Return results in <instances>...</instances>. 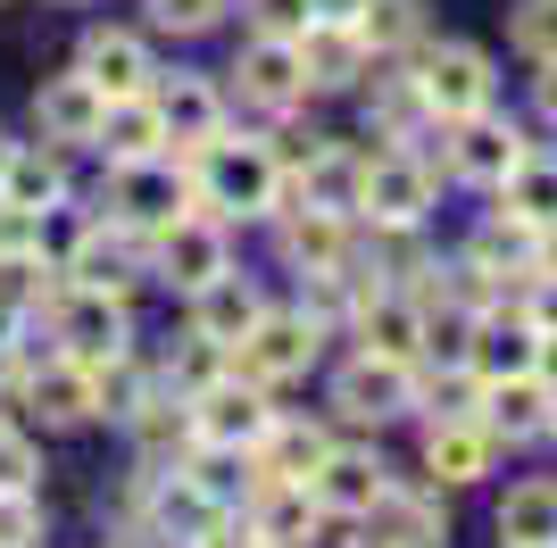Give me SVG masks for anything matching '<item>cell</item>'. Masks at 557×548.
I'll use <instances>...</instances> for the list:
<instances>
[{
  "label": "cell",
  "instance_id": "1",
  "mask_svg": "<svg viewBox=\"0 0 557 548\" xmlns=\"http://www.w3.org/2000/svg\"><path fill=\"white\" fill-rule=\"evenodd\" d=\"M283 191H292V175H283L275 150H258V141H200L191 150V200L216 208V216H283Z\"/></svg>",
  "mask_w": 557,
  "mask_h": 548
},
{
  "label": "cell",
  "instance_id": "2",
  "mask_svg": "<svg viewBox=\"0 0 557 548\" xmlns=\"http://www.w3.org/2000/svg\"><path fill=\"white\" fill-rule=\"evenodd\" d=\"M267 424H275V408H267V383H250V374H216V383L191 390V433H200V449H258Z\"/></svg>",
  "mask_w": 557,
  "mask_h": 548
},
{
  "label": "cell",
  "instance_id": "3",
  "mask_svg": "<svg viewBox=\"0 0 557 548\" xmlns=\"http://www.w3.org/2000/svg\"><path fill=\"white\" fill-rule=\"evenodd\" d=\"M233 374H250V383H292V374H308V358H317V316H258L242 341L225 349Z\"/></svg>",
  "mask_w": 557,
  "mask_h": 548
},
{
  "label": "cell",
  "instance_id": "4",
  "mask_svg": "<svg viewBox=\"0 0 557 548\" xmlns=\"http://www.w3.org/2000/svg\"><path fill=\"white\" fill-rule=\"evenodd\" d=\"M109 208H116V225H134V233H166L191 208V183L175 175L166 159H134V166H116Z\"/></svg>",
  "mask_w": 557,
  "mask_h": 548
},
{
  "label": "cell",
  "instance_id": "5",
  "mask_svg": "<svg viewBox=\"0 0 557 548\" xmlns=\"http://www.w3.org/2000/svg\"><path fill=\"white\" fill-rule=\"evenodd\" d=\"M417 91H424V109L433 116H474L491 109V59L474 42H442V50H424V67H417Z\"/></svg>",
  "mask_w": 557,
  "mask_h": 548
},
{
  "label": "cell",
  "instance_id": "6",
  "mask_svg": "<svg viewBox=\"0 0 557 548\" xmlns=\"http://www.w3.org/2000/svg\"><path fill=\"white\" fill-rule=\"evenodd\" d=\"M424 208H433V175H424V159H367V200H358V216H374V233H417Z\"/></svg>",
  "mask_w": 557,
  "mask_h": 548
},
{
  "label": "cell",
  "instance_id": "7",
  "mask_svg": "<svg viewBox=\"0 0 557 548\" xmlns=\"http://www.w3.org/2000/svg\"><path fill=\"white\" fill-rule=\"evenodd\" d=\"M59 341H67L75 365L125 358V308H116V291H84V283H75V291L59 299Z\"/></svg>",
  "mask_w": 557,
  "mask_h": 548
},
{
  "label": "cell",
  "instance_id": "8",
  "mask_svg": "<svg viewBox=\"0 0 557 548\" xmlns=\"http://www.w3.org/2000/svg\"><path fill=\"white\" fill-rule=\"evenodd\" d=\"M524 159H533V150H524V134H516L508 116H491V109L458 116V150H449V166H458L466 183H508Z\"/></svg>",
  "mask_w": 557,
  "mask_h": 548
},
{
  "label": "cell",
  "instance_id": "9",
  "mask_svg": "<svg viewBox=\"0 0 557 548\" xmlns=\"http://www.w3.org/2000/svg\"><path fill=\"white\" fill-rule=\"evenodd\" d=\"M233 75H242V100H258V109H292V100H308V67H300V42H292V34H258Z\"/></svg>",
  "mask_w": 557,
  "mask_h": 548
},
{
  "label": "cell",
  "instance_id": "10",
  "mask_svg": "<svg viewBox=\"0 0 557 548\" xmlns=\"http://www.w3.org/2000/svg\"><path fill=\"white\" fill-rule=\"evenodd\" d=\"M408 399H417V383H408L399 358H358L342 383H333V408H342L349 424H383V415H399Z\"/></svg>",
  "mask_w": 557,
  "mask_h": 548
},
{
  "label": "cell",
  "instance_id": "11",
  "mask_svg": "<svg viewBox=\"0 0 557 548\" xmlns=\"http://www.w3.org/2000/svg\"><path fill=\"white\" fill-rule=\"evenodd\" d=\"M150 266H159L175 291H200V283H216V274H225V233L200 225V216H175V225L159 233Z\"/></svg>",
  "mask_w": 557,
  "mask_h": 548
},
{
  "label": "cell",
  "instance_id": "12",
  "mask_svg": "<svg viewBox=\"0 0 557 548\" xmlns=\"http://www.w3.org/2000/svg\"><path fill=\"white\" fill-rule=\"evenodd\" d=\"M367 34L358 25H325V17H308L300 25V67H308V91H349L358 75H367Z\"/></svg>",
  "mask_w": 557,
  "mask_h": 548
},
{
  "label": "cell",
  "instance_id": "13",
  "mask_svg": "<svg viewBox=\"0 0 557 548\" xmlns=\"http://www.w3.org/2000/svg\"><path fill=\"white\" fill-rule=\"evenodd\" d=\"M34 116H42V141H92L100 116H109V91H100L84 67H67V75H50V84H42Z\"/></svg>",
  "mask_w": 557,
  "mask_h": 548
},
{
  "label": "cell",
  "instance_id": "14",
  "mask_svg": "<svg viewBox=\"0 0 557 548\" xmlns=\"http://www.w3.org/2000/svg\"><path fill=\"white\" fill-rule=\"evenodd\" d=\"M317 524H325V507H317V490H308V482H258L250 532H258L267 548H308V540H317Z\"/></svg>",
  "mask_w": 557,
  "mask_h": 548
},
{
  "label": "cell",
  "instance_id": "15",
  "mask_svg": "<svg viewBox=\"0 0 557 548\" xmlns=\"http://www.w3.org/2000/svg\"><path fill=\"white\" fill-rule=\"evenodd\" d=\"M267 316V308H258V291L250 283H242V274H216V283H200V291H191V341H216V349H233L242 341V333H250V324Z\"/></svg>",
  "mask_w": 557,
  "mask_h": 548
},
{
  "label": "cell",
  "instance_id": "16",
  "mask_svg": "<svg viewBox=\"0 0 557 548\" xmlns=\"http://www.w3.org/2000/svg\"><path fill=\"white\" fill-rule=\"evenodd\" d=\"M308 490H317V507H325V515H367V507L392 490V474H383L367 449H333L325 465L308 474Z\"/></svg>",
  "mask_w": 557,
  "mask_h": 548
},
{
  "label": "cell",
  "instance_id": "17",
  "mask_svg": "<svg viewBox=\"0 0 557 548\" xmlns=\"http://www.w3.org/2000/svg\"><path fill=\"white\" fill-rule=\"evenodd\" d=\"M557 424V390L541 374H508V383H491V408H483V433L491 440H533Z\"/></svg>",
  "mask_w": 557,
  "mask_h": 548
},
{
  "label": "cell",
  "instance_id": "18",
  "mask_svg": "<svg viewBox=\"0 0 557 548\" xmlns=\"http://www.w3.org/2000/svg\"><path fill=\"white\" fill-rule=\"evenodd\" d=\"M150 524L166 532V540H200V532L225 524V507H216V490L200 474H159V490H150Z\"/></svg>",
  "mask_w": 557,
  "mask_h": 548
},
{
  "label": "cell",
  "instance_id": "19",
  "mask_svg": "<svg viewBox=\"0 0 557 548\" xmlns=\"http://www.w3.org/2000/svg\"><path fill=\"white\" fill-rule=\"evenodd\" d=\"M250 457H258V474H267V482H308L333 457V433H325V424H283V415H275Z\"/></svg>",
  "mask_w": 557,
  "mask_h": 548
},
{
  "label": "cell",
  "instance_id": "20",
  "mask_svg": "<svg viewBox=\"0 0 557 548\" xmlns=\"http://www.w3.org/2000/svg\"><path fill=\"white\" fill-rule=\"evenodd\" d=\"M533 358H541V333L524 316H516V324H483V316H474V349H466V374H474V383L533 374Z\"/></svg>",
  "mask_w": 557,
  "mask_h": 548
},
{
  "label": "cell",
  "instance_id": "21",
  "mask_svg": "<svg viewBox=\"0 0 557 548\" xmlns=\"http://www.w3.org/2000/svg\"><path fill=\"white\" fill-rule=\"evenodd\" d=\"M159 141H166L159 100H150V91H134V100H109V116H100L92 150H109L116 166H134V159H159Z\"/></svg>",
  "mask_w": 557,
  "mask_h": 548
},
{
  "label": "cell",
  "instance_id": "22",
  "mask_svg": "<svg viewBox=\"0 0 557 548\" xmlns=\"http://www.w3.org/2000/svg\"><path fill=\"white\" fill-rule=\"evenodd\" d=\"M292 225H283V250H292V266L308 274H349V233L333 208H283Z\"/></svg>",
  "mask_w": 557,
  "mask_h": 548
},
{
  "label": "cell",
  "instance_id": "23",
  "mask_svg": "<svg viewBox=\"0 0 557 548\" xmlns=\"http://www.w3.org/2000/svg\"><path fill=\"white\" fill-rule=\"evenodd\" d=\"M67 274L84 283V291H125V283H141V250H134V225L116 233H84L67 258Z\"/></svg>",
  "mask_w": 557,
  "mask_h": 548
},
{
  "label": "cell",
  "instance_id": "24",
  "mask_svg": "<svg viewBox=\"0 0 557 548\" xmlns=\"http://www.w3.org/2000/svg\"><path fill=\"white\" fill-rule=\"evenodd\" d=\"M358 341H367V358H399L408 365L424 349V308L417 299H392V291L367 299V308H358Z\"/></svg>",
  "mask_w": 557,
  "mask_h": 548
},
{
  "label": "cell",
  "instance_id": "25",
  "mask_svg": "<svg viewBox=\"0 0 557 548\" xmlns=\"http://www.w3.org/2000/svg\"><path fill=\"white\" fill-rule=\"evenodd\" d=\"M300 200L308 208H333V216H358V200H367V159H349V150H308Z\"/></svg>",
  "mask_w": 557,
  "mask_h": 548
},
{
  "label": "cell",
  "instance_id": "26",
  "mask_svg": "<svg viewBox=\"0 0 557 548\" xmlns=\"http://www.w3.org/2000/svg\"><path fill=\"white\" fill-rule=\"evenodd\" d=\"M75 67L92 75V84L109 91V100H134V91H150V50H141L134 34H92Z\"/></svg>",
  "mask_w": 557,
  "mask_h": 548
},
{
  "label": "cell",
  "instance_id": "27",
  "mask_svg": "<svg viewBox=\"0 0 557 548\" xmlns=\"http://www.w3.org/2000/svg\"><path fill=\"white\" fill-rule=\"evenodd\" d=\"M25 408L42 415V424H84V415H100L92 399V365H50V374H25Z\"/></svg>",
  "mask_w": 557,
  "mask_h": 548
},
{
  "label": "cell",
  "instance_id": "28",
  "mask_svg": "<svg viewBox=\"0 0 557 548\" xmlns=\"http://www.w3.org/2000/svg\"><path fill=\"white\" fill-rule=\"evenodd\" d=\"M424 465H433L442 482H483L491 474V433L466 424V415H442V424L424 433Z\"/></svg>",
  "mask_w": 557,
  "mask_h": 548
},
{
  "label": "cell",
  "instance_id": "29",
  "mask_svg": "<svg viewBox=\"0 0 557 548\" xmlns=\"http://www.w3.org/2000/svg\"><path fill=\"white\" fill-rule=\"evenodd\" d=\"M499 540L508 548H557V482H516L499 499Z\"/></svg>",
  "mask_w": 557,
  "mask_h": 548
},
{
  "label": "cell",
  "instance_id": "30",
  "mask_svg": "<svg viewBox=\"0 0 557 548\" xmlns=\"http://www.w3.org/2000/svg\"><path fill=\"white\" fill-rule=\"evenodd\" d=\"M159 100V125H166V141H216V125H225V109H216V91L209 84H191V75H175L166 91H150Z\"/></svg>",
  "mask_w": 557,
  "mask_h": 548
},
{
  "label": "cell",
  "instance_id": "31",
  "mask_svg": "<svg viewBox=\"0 0 557 548\" xmlns=\"http://www.w3.org/2000/svg\"><path fill=\"white\" fill-rule=\"evenodd\" d=\"M67 191V175H59V159L50 150H9V166H0V200L9 208H34V216H50V200Z\"/></svg>",
  "mask_w": 557,
  "mask_h": 548
},
{
  "label": "cell",
  "instance_id": "32",
  "mask_svg": "<svg viewBox=\"0 0 557 548\" xmlns=\"http://www.w3.org/2000/svg\"><path fill=\"white\" fill-rule=\"evenodd\" d=\"M499 200H508V216H524V225L549 233L557 225V159H524L508 183H499Z\"/></svg>",
  "mask_w": 557,
  "mask_h": 548
},
{
  "label": "cell",
  "instance_id": "33",
  "mask_svg": "<svg viewBox=\"0 0 557 548\" xmlns=\"http://www.w3.org/2000/svg\"><path fill=\"white\" fill-rule=\"evenodd\" d=\"M358 34H367V50H374V59H383V50H408V42L424 34V0H367Z\"/></svg>",
  "mask_w": 557,
  "mask_h": 548
},
{
  "label": "cell",
  "instance_id": "34",
  "mask_svg": "<svg viewBox=\"0 0 557 548\" xmlns=\"http://www.w3.org/2000/svg\"><path fill=\"white\" fill-rule=\"evenodd\" d=\"M508 42L524 50L533 67H549V59H557V0H524V9L508 17Z\"/></svg>",
  "mask_w": 557,
  "mask_h": 548
},
{
  "label": "cell",
  "instance_id": "35",
  "mask_svg": "<svg viewBox=\"0 0 557 548\" xmlns=\"http://www.w3.org/2000/svg\"><path fill=\"white\" fill-rule=\"evenodd\" d=\"M374 116H383V134H392V141H408V125L433 116V109H424L417 75H383V84H374Z\"/></svg>",
  "mask_w": 557,
  "mask_h": 548
},
{
  "label": "cell",
  "instance_id": "36",
  "mask_svg": "<svg viewBox=\"0 0 557 548\" xmlns=\"http://www.w3.org/2000/svg\"><path fill=\"white\" fill-rule=\"evenodd\" d=\"M466 349H474V316H466V308H449V316H424V358L466 365Z\"/></svg>",
  "mask_w": 557,
  "mask_h": 548
},
{
  "label": "cell",
  "instance_id": "37",
  "mask_svg": "<svg viewBox=\"0 0 557 548\" xmlns=\"http://www.w3.org/2000/svg\"><path fill=\"white\" fill-rule=\"evenodd\" d=\"M42 540V507L34 490H0V548H34Z\"/></svg>",
  "mask_w": 557,
  "mask_h": 548
},
{
  "label": "cell",
  "instance_id": "38",
  "mask_svg": "<svg viewBox=\"0 0 557 548\" xmlns=\"http://www.w3.org/2000/svg\"><path fill=\"white\" fill-rule=\"evenodd\" d=\"M150 17H159L166 34H209V25L225 17V0H150Z\"/></svg>",
  "mask_w": 557,
  "mask_h": 548
},
{
  "label": "cell",
  "instance_id": "39",
  "mask_svg": "<svg viewBox=\"0 0 557 548\" xmlns=\"http://www.w3.org/2000/svg\"><path fill=\"white\" fill-rule=\"evenodd\" d=\"M34 474H42V457H34V440L0 424V490H34Z\"/></svg>",
  "mask_w": 557,
  "mask_h": 548
},
{
  "label": "cell",
  "instance_id": "40",
  "mask_svg": "<svg viewBox=\"0 0 557 548\" xmlns=\"http://www.w3.org/2000/svg\"><path fill=\"white\" fill-rule=\"evenodd\" d=\"M300 25H308V0H258V34H292L300 42Z\"/></svg>",
  "mask_w": 557,
  "mask_h": 548
},
{
  "label": "cell",
  "instance_id": "41",
  "mask_svg": "<svg viewBox=\"0 0 557 548\" xmlns=\"http://www.w3.org/2000/svg\"><path fill=\"white\" fill-rule=\"evenodd\" d=\"M533 333H557V274H533V308H524Z\"/></svg>",
  "mask_w": 557,
  "mask_h": 548
},
{
  "label": "cell",
  "instance_id": "42",
  "mask_svg": "<svg viewBox=\"0 0 557 548\" xmlns=\"http://www.w3.org/2000/svg\"><path fill=\"white\" fill-rule=\"evenodd\" d=\"M191 548H267V540H258L250 524H216V532H200Z\"/></svg>",
  "mask_w": 557,
  "mask_h": 548
},
{
  "label": "cell",
  "instance_id": "43",
  "mask_svg": "<svg viewBox=\"0 0 557 548\" xmlns=\"http://www.w3.org/2000/svg\"><path fill=\"white\" fill-rule=\"evenodd\" d=\"M308 17H325V25H358V17H367V0H308Z\"/></svg>",
  "mask_w": 557,
  "mask_h": 548
},
{
  "label": "cell",
  "instance_id": "44",
  "mask_svg": "<svg viewBox=\"0 0 557 548\" xmlns=\"http://www.w3.org/2000/svg\"><path fill=\"white\" fill-rule=\"evenodd\" d=\"M533 374H541V383L557 390V333H541V358H533Z\"/></svg>",
  "mask_w": 557,
  "mask_h": 548
},
{
  "label": "cell",
  "instance_id": "45",
  "mask_svg": "<svg viewBox=\"0 0 557 548\" xmlns=\"http://www.w3.org/2000/svg\"><path fill=\"white\" fill-rule=\"evenodd\" d=\"M541 116H549V125H557V59H549V67H541Z\"/></svg>",
  "mask_w": 557,
  "mask_h": 548
},
{
  "label": "cell",
  "instance_id": "46",
  "mask_svg": "<svg viewBox=\"0 0 557 548\" xmlns=\"http://www.w3.org/2000/svg\"><path fill=\"white\" fill-rule=\"evenodd\" d=\"M9 150H17V141H0V166H9Z\"/></svg>",
  "mask_w": 557,
  "mask_h": 548
}]
</instances>
